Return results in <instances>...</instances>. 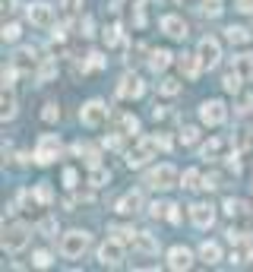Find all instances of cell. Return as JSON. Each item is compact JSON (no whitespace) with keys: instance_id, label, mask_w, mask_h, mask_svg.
<instances>
[{"instance_id":"cell-22","label":"cell","mask_w":253,"mask_h":272,"mask_svg":"<svg viewBox=\"0 0 253 272\" xmlns=\"http://www.w3.org/2000/svg\"><path fill=\"white\" fill-rule=\"evenodd\" d=\"M225 38L231 45H244V41H250V29H244V26H228L225 29Z\"/></svg>"},{"instance_id":"cell-14","label":"cell","mask_w":253,"mask_h":272,"mask_svg":"<svg viewBox=\"0 0 253 272\" xmlns=\"http://www.w3.org/2000/svg\"><path fill=\"white\" fill-rule=\"evenodd\" d=\"M142 92H146V82H142L139 76H130V73H126V76L120 79V86H117V98H126V101H130V98H139Z\"/></svg>"},{"instance_id":"cell-15","label":"cell","mask_w":253,"mask_h":272,"mask_svg":"<svg viewBox=\"0 0 253 272\" xmlns=\"http://www.w3.org/2000/svg\"><path fill=\"white\" fill-rule=\"evenodd\" d=\"M190 266H193V253H190L187 247H171V250H168V269L184 272V269H190Z\"/></svg>"},{"instance_id":"cell-44","label":"cell","mask_w":253,"mask_h":272,"mask_svg":"<svg viewBox=\"0 0 253 272\" xmlns=\"http://www.w3.org/2000/svg\"><path fill=\"white\" fill-rule=\"evenodd\" d=\"M104 41H108V45H117V41H120V26L104 29Z\"/></svg>"},{"instance_id":"cell-13","label":"cell","mask_w":253,"mask_h":272,"mask_svg":"<svg viewBox=\"0 0 253 272\" xmlns=\"http://www.w3.org/2000/svg\"><path fill=\"white\" fill-rule=\"evenodd\" d=\"M190 222L196 228H212L215 225V209L209 203H193L190 206Z\"/></svg>"},{"instance_id":"cell-45","label":"cell","mask_w":253,"mask_h":272,"mask_svg":"<svg viewBox=\"0 0 253 272\" xmlns=\"http://www.w3.org/2000/svg\"><path fill=\"white\" fill-rule=\"evenodd\" d=\"M136 26L139 29L146 26V0H139V4H136Z\"/></svg>"},{"instance_id":"cell-23","label":"cell","mask_w":253,"mask_h":272,"mask_svg":"<svg viewBox=\"0 0 253 272\" xmlns=\"http://www.w3.org/2000/svg\"><path fill=\"white\" fill-rule=\"evenodd\" d=\"M0 108H4V111H0V117H4V120H13V117H16V98H13V92H10V89H4V98H0Z\"/></svg>"},{"instance_id":"cell-4","label":"cell","mask_w":253,"mask_h":272,"mask_svg":"<svg viewBox=\"0 0 253 272\" xmlns=\"http://www.w3.org/2000/svg\"><path fill=\"white\" fill-rule=\"evenodd\" d=\"M177 168L174 165H158V168H152L149 174H146V184L152 187V190H171V187H177Z\"/></svg>"},{"instance_id":"cell-25","label":"cell","mask_w":253,"mask_h":272,"mask_svg":"<svg viewBox=\"0 0 253 272\" xmlns=\"http://www.w3.org/2000/svg\"><path fill=\"white\" fill-rule=\"evenodd\" d=\"M101 67H104L101 51H89V54H86V60L79 64V70H82V73H89V70H101Z\"/></svg>"},{"instance_id":"cell-27","label":"cell","mask_w":253,"mask_h":272,"mask_svg":"<svg viewBox=\"0 0 253 272\" xmlns=\"http://www.w3.org/2000/svg\"><path fill=\"white\" fill-rule=\"evenodd\" d=\"M32 196L38 199L41 206H51V203H54V190H51V184H48V180H41V184L35 187V193H32Z\"/></svg>"},{"instance_id":"cell-17","label":"cell","mask_w":253,"mask_h":272,"mask_svg":"<svg viewBox=\"0 0 253 272\" xmlns=\"http://www.w3.org/2000/svg\"><path fill=\"white\" fill-rule=\"evenodd\" d=\"M133 250H136V253H146V257H152V253H158V241L152 238V234H146V231H136Z\"/></svg>"},{"instance_id":"cell-12","label":"cell","mask_w":253,"mask_h":272,"mask_svg":"<svg viewBox=\"0 0 253 272\" xmlns=\"http://www.w3.org/2000/svg\"><path fill=\"white\" fill-rule=\"evenodd\" d=\"M142 206H146L142 190H130V193H123V196L117 199V212H120V215H136V212H142Z\"/></svg>"},{"instance_id":"cell-31","label":"cell","mask_w":253,"mask_h":272,"mask_svg":"<svg viewBox=\"0 0 253 272\" xmlns=\"http://www.w3.org/2000/svg\"><path fill=\"white\" fill-rule=\"evenodd\" d=\"M225 7V0H200V13L203 16H219Z\"/></svg>"},{"instance_id":"cell-49","label":"cell","mask_w":253,"mask_h":272,"mask_svg":"<svg viewBox=\"0 0 253 272\" xmlns=\"http://www.w3.org/2000/svg\"><path fill=\"white\" fill-rule=\"evenodd\" d=\"M165 219H168L171 225H177V222H180V212H177V206H174V203H168V215H165Z\"/></svg>"},{"instance_id":"cell-28","label":"cell","mask_w":253,"mask_h":272,"mask_svg":"<svg viewBox=\"0 0 253 272\" xmlns=\"http://www.w3.org/2000/svg\"><path fill=\"white\" fill-rule=\"evenodd\" d=\"M225 212L231 215V219H238V215H244V212H247V203H244V199L228 196V199H225Z\"/></svg>"},{"instance_id":"cell-18","label":"cell","mask_w":253,"mask_h":272,"mask_svg":"<svg viewBox=\"0 0 253 272\" xmlns=\"http://www.w3.org/2000/svg\"><path fill=\"white\" fill-rule=\"evenodd\" d=\"M231 70L238 73L241 79H253V54H238L231 64Z\"/></svg>"},{"instance_id":"cell-35","label":"cell","mask_w":253,"mask_h":272,"mask_svg":"<svg viewBox=\"0 0 253 272\" xmlns=\"http://www.w3.org/2000/svg\"><path fill=\"white\" fill-rule=\"evenodd\" d=\"M108 180H111V171H104V168H92V174H89V184L92 187H104Z\"/></svg>"},{"instance_id":"cell-5","label":"cell","mask_w":253,"mask_h":272,"mask_svg":"<svg viewBox=\"0 0 253 272\" xmlns=\"http://www.w3.org/2000/svg\"><path fill=\"white\" fill-rule=\"evenodd\" d=\"M155 149H158V142H155V136H146V139H136V146L126 152V165L130 168H142L146 161L155 155Z\"/></svg>"},{"instance_id":"cell-24","label":"cell","mask_w":253,"mask_h":272,"mask_svg":"<svg viewBox=\"0 0 253 272\" xmlns=\"http://www.w3.org/2000/svg\"><path fill=\"white\" fill-rule=\"evenodd\" d=\"M180 187H184V190H196V187H203L200 171H196V168H187L184 174H180Z\"/></svg>"},{"instance_id":"cell-46","label":"cell","mask_w":253,"mask_h":272,"mask_svg":"<svg viewBox=\"0 0 253 272\" xmlns=\"http://www.w3.org/2000/svg\"><path fill=\"white\" fill-rule=\"evenodd\" d=\"M82 35H86V38H92V35H95V23H92V16H82Z\"/></svg>"},{"instance_id":"cell-30","label":"cell","mask_w":253,"mask_h":272,"mask_svg":"<svg viewBox=\"0 0 253 272\" xmlns=\"http://www.w3.org/2000/svg\"><path fill=\"white\" fill-rule=\"evenodd\" d=\"M225 146H228L225 139H209L206 146H203V158H219V152H222Z\"/></svg>"},{"instance_id":"cell-37","label":"cell","mask_w":253,"mask_h":272,"mask_svg":"<svg viewBox=\"0 0 253 272\" xmlns=\"http://www.w3.org/2000/svg\"><path fill=\"white\" fill-rule=\"evenodd\" d=\"M111 234H114L117 241H123V244H133V241H136V231H133V228H120V225H114Z\"/></svg>"},{"instance_id":"cell-48","label":"cell","mask_w":253,"mask_h":272,"mask_svg":"<svg viewBox=\"0 0 253 272\" xmlns=\"http://www.w3.org/2000/svg\"><path fill=\"white\" fill-rule=\"evenodd\" d=\"M219 180H222L219 174H209V177H203V187H206V190H215V187H222Z\"/></svg>"},{"instance_id":"cell-40","label":"cell","mask_w":253,"mask_h":272,"mask_svg":"<svg viewBox=\"0 0 253 272\" xmlns=\"http://www.w3.org/2000/svg\"><path fill=\"white\" fill-rule=\"evenodd\" d=\"M196 139H200V130H196V127H184V130H180V142H184V146H193Z\"/></svg>"},{"instance_id":"cell-19","label":"cell","mask_w":253,"mask_h":272,"mask_svg":"<svg viewBox=\"0 0 253 272\" xmlns=\"http://www.w3.org/2000/svg\"><path fill=\"white\" fill-rule=\"evenodd\" d=\"M200 260H203L206 266H215V263L222 260V247L215 244V241H206V244L200 247Z\"/></svg>"},{"instance_id":"cell-8","label":"cell","mask_w":253,"mask_h":272,"mask_svg":"<svg viewBox=\"0 0 253 272\" xmlns=\"http://www.w3.org/2000/svg\"><path fill=\"white\" fill-rule=\"evenodd\" d=\"M98 263L101 266H120L123 263V241H117V238H108L101 247H98Z\"/></svg>"},{"instance_id":"cell-55","label":"cell","mask_w":253,"mask_h":272,"mask_svg":"<svg viewBox=\"0 0 253 272\" xmlns=\"http://www.w3.org/2000/svg\"><path fill=\"white\" fill-rule=\"evenodd\" d=\"M250 260H253V253H250Z\"/></svg>"},{"instance_id":"cell-3","label":"cell","mask_w":253,"mask_h":272,"mask_svg":"<svg viewBox=\"0 0 253 272\" xmlns=\"http://www.w3.org/2000/svg\"><path fill=\"white\" fill-rule=\"evenodd\" d=\"M89 244H92V238H89V231H67L64 238H60V253L67 260H79L82 253L89 250Z\"/></svg>"},{"instance_id":"cell-2","label":"cell","mask_w":253,"mask_h":272,"mask_svg":"<svg viewBox=\"0 0 253 272\" xmlns=\"http://www.w3.org/2000/svg\"><path fill=\"white\" fill-rule=\"evenodd\" d=\"M60 136H54V133H41L38 136V142H35V152H32V158H35V165H51L54 158H60Z\"/></svg>"},{"instance_id":"cell-11","label":"cell","mask_w":253,"mask_h":272,"mask_svg":"<svg viewBox=\"0 0 253 272\" xmlns=\"http://www.w3.org/2000/svg\"><path fill=\"white\" fill-rule=\"evenodd\" d=\"M161 32L168 35V38H174V41H184L187 38V23L180 19V16H174V13H168V16H161Z\"/></svg>"},{"instance_id":"cell-9","label":"cell","mask_w":253,"mask_h":272,"mask_svg":"<svg viewBox=\"0 0 253 272\" xmlns=\"http://www.w3.org/2000/svg\"><path fill=\"white\" fill-rule=\"evenodd\" d=\"M196 54H200L203 70H215V67H219V60H222V45L215 41V38H203L200 48H196Z\"/></svg>"},{"instance_id":"cell-51","label":"cell","mask_w":253,"mask_h":272,"mask_svg":"<svg viewBox=\"0 0 253 272\" xmlns=\"http://www.w3.org/2000/svg\"><path fill=\"white\" fill-rule=\"evenodd\" d=\"M155 142H158V149H171V139H168L165 133H158V136H155Z\"/></svg>"},{"instance_id":"cell-39","label":"cell","mask_w":253,"mask_h":272,"mask_svg":"<svg viewBox=\"0 0 253 272\" xmlns=\"http://www.w3.org/2000/svg\"><path fill=\"white\" fill-rule=\"evenodd\" d=\"M225 238H228L231 244H247V241H250V231H244V228H228Z\"/></svg>"},{"instance_id":"cell-47","label":"cell","mask_w":253,"mask_h":272,"mask_svg":"<svg viewBox=\"0 0 253 272\" xmlns=\"http://www.w3.org/2000/svg\"><path fill=\"white\" fill-rule=\"evenodd\" d=\"M79 7H82V0H64V13H79Z\"/></svg>"},{"instance_id":"cell-33","label":"cell","mask_w":253,"mask_h":272,"mask_svg":"<svg viewBox=\"0 0 253 272\" xmlns=\"http://www.w3.org/2000/svg\"><path fill=\"white\" fill-rule=\"evenodd\" d=\"M41 120H45V123H57V120H60V108L54 104V101H48V104L41 108Z\"/></svg>"},{"instance_id":"cell-42","label":"cell","mask_w":253,"mask_h":272,"mask_svg":"<svg viewBox=\"0 0 253 272\" xmlns=\"http://www.w3.org/2000/svg\"><path fill=\"white\" fill-rule=\"evenodd\" d=\"M19 23H10V26H4V41H16V38H19Z\"/></svg>"},{"instance_id":"cell-53","label":"cell","mask_w":253,"mask_h":272,"mask_svg":"<svg viewBox=\"0 0 253 272\" xmlns=\"http://www.w3.org/2000/svg\"><path fill=\"white\" fill-rule=\"evenodd\" d=\"M241 111H253V92L244 98V104H241Z\"/></svg>"},{"instance_id":"cell-43","label":"cell","mask_w":253,"mask_h":272,"mask_svg":"<svg viewBox=\"0 0 253 272\" xmlns=\"http://www.w3.org/2000/svg\"><path fill=\"white\" fill-rule=\"evenodd\" d=\"M16 73H19V70H16L13 64H10V67H4V89H13V82H16Z\"/></svg>"},{"instance_id":"cell-32","label":"cell","mask_w":253,"mask_h":272,"mask_svg":"<svg viewBox=\"0 0 253 272\" xmlns=\"http://www.w3.org/2000/svg\"><path fill=\"white\" fill-rule=\"evenodd\" d=\"M158 92L171 98V95H177V92H180V82H177V79H171V76H165V79L158 82Z\"/></svg>"},{"instance_id":"cell-29","label":"cell","mask_w":253,"mask_h":272,"mask_svg":"<svg viewBox=\"0 0 253 272\" xmlns=\"http://www.w3.org/2000/svg\"><path fill=\"white\" fill-rule=\"evenodd\" d=\"M38 234H45V238H57V219H54V215H45V219L38 222Z\"/></svg>"},{"instance_id":"cell-6","label":"cell","mask_w":253,"mask_h":272,"mask_svg":"<svg viewBox=\"0 0 253 272\" xmlns=\"http://www.w3.org/2000/svg\"><path fill=\"white\" fill-rule=\"evenodd\" d=\"M200 120H203L206 127H222V123L228 120V104L219 101V98L203 101V104H200Z\"/></svg>"},{"instance_id":"cell-16","label":"cell","mask_w":253,"mask_h":272,"mask_svg":"<svg viewBox=\"0 0 253 272\" xmlns=\"http://www.w3.org/2000/svg\"><path fill=\"white\" fill-rule=\"evenodd\" d=\"M177 67H180V73H184L187 79H196V76H200V70H203L200 54H180V57H177Z\"/></svg>"},{"instance_id":"cell-36","label":"cell","mask_w":253,"mask_h":272,"mask_svg":"<svg viewBox=\"0 0 253 272\" xmlns=\"http://www.w3.org/2000/svg\"><path fill=\"white\" fill-rule=\"evenodd\" d=\"M241 82H244V79H241L238 73H234V70H231V73H228V76L222 79V86H225V92H234V95L241 92Z\"/></svg>"},{"instance_id":"cell-1","label":"cell","mask_w":253,"mask_h":272,"mask_svg":"<svg viewBox=\"0 0 253 272\" xmlns=\"http://www.w3.org/2000/svg\"><path fill=\"white\" fill-rule=\"evenodd\" d=\"M29 241H32V228L26 222H10V225H4V250L7 253L26 250Z\"/></svg>"},{"instance_id":"cell-38","label":"cell","mask_w":253,"mask_h":272,"mask_svg":"<svg viewBox=\"0 0 253 272\" xmlns=\"http://www.w3.org/2000/svg\"><path fill=\"white\" fill-rule=\"evenodd\" d=\"M51 263H54V260H51L48 250H35V253H32V266H35V269H48Z\"/></svg>"},{"instance_id":"cell-54","label":"cell","mask_w":253,"mask_h":272,"mask_svg":"<svg viewBox=\"0 0 253 272\" xmlns=\"http://www.w3.org/2000/svg\"><path fill=\"white\" fill-rule=\"evenodd\" d=\"M0 4H4V13H10V10H13V0H0Z\"/></svg>"},{"instance_id":"cell-10","label":"cell","mask_w":253,"mask_h":272,"mask_svg":"<svg viewBox=\"0 0 253 272\" xmlns=\"http://www.w3.org/2000/svg\"><path fill=\"white\" fill-rule=\"evenodd\" d=\"M29 19H32V26H38V29H54V7L45 4V0H38V4L29 7Z\"/></svg>"},{"instance_id":"cell-41","label":"cell","mask_w":253,"mask_h":272,"mask_svg":"<svg viewBox=\"0 0 253 272\" xmlns=\"http://www.w3.org/2000/svg\"><path fill=\"white\" fill-rule=\"evenodd\" d=\"M76 184H79V171H76V168H64V187L73 190Z\"/></svg>"},{"instance_id":"cell-7","label":"cell","mask_w":253,"mask_h":272,"mask_svg":"<svg viewBox=\"0 0 253 272\" xmlns=\"http://www.w3.org/2000/svg\"><path fill=\"white\" fill-rule=\"evenodd\" d=\"M79 120H82L86 127H101V123L108 120V104H104L101 98L86 101V104L79 108Z\"/></svg>"},{"instance_id":"cell-52","label":"cell","mask_w":253,"mask_h":272,"mask_svg":"<svg viewBox=\"0 0 253 272\" xmlns=\"http://www.w3.org/2000/svg\"><path fill=\"white\" fill-rule=\"evenodd\" d=\"M238 10L241 13H253V0H238Z\"/></svg>"},{"instance_id":"cell-34","label":"cell","mask_w":253,"mask_h":272,"mask_svg":"<svg viewBox=\"0 0 253 272\" xmlns=\"http://www.w3.org/2000/svg\"><path fill=\"white\" fill-rule=\"evenodd\" d=\"M120 133H139V120L133 114H120Z\"/></svg>"},{"instance_id":"cell-20","label":"cell","mask_w":253,"mask_h":272,"mask_svg":"<svg viewBox=\"0 0 253 272\" xmlns=\"http://www.w3.org/2000/svg\"><path fill=\"white\" fill-rule=\"evenodd\" d=\"M171 57H174L171 51H165V48H158V51H152V54H149V67L155 70V73H161V70H168Z\"/></svg>"},{"instance_id":"cell-26","label":"cell","mask_w":253,"mask_h":272,"mask_svg":"<svg viewBox=\"0 0 253 272\" xmlns=\"http://www.w3.org/2000/svg\"><path fill=\"white\" fill-rule=\"evenodd\" d=\"M54 76H57V64H54L51 57L41 60V67H38V73H35V79H38V82H48V79H54Z\"/></svg>"},{"instance_id":"cell-50","label":"cell","mask_w":253,"mask_h":272,"mask_svg":"<svg viewBox=\"0 0 253 272\" xmlns=\"http://www.w3.org/2000/svg\"><path fill=\"white\" fill-rule=\"evenodd\" d=\"M104 146L108 149H120V136H104Z\"/></svg>"},{"instance_id":"cell-21","label":"cell","mask_w":253,"mask_h":272,"mask_svg":"<svg viewBox=\"0 0 253 272\" xmlns=\"http://www.w3.org/2000/svg\"><path fill=\"white\" fill-rule=\"evenodd\" d=\"M13 67L19 70V73H29V70L35 67V57H32V48H19L13 57Z\"/></svg>"}]
</instances>
